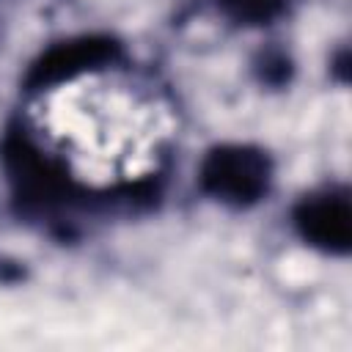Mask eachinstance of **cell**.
<instances>
[{"label": "cell", "instance_id": "2", "mask_svg": "<svg viewBox=\"0 0 352 352\" xmlns=\"http://www.w3.org/2000/svg\"><path fill=\"white\" fill-rule=\"evenodd\" d=\"M198 184L209 198L231 209H248L270 192L272 157L253 143L214 146L201 162Z\"/></svg>", "mask_w": 352, "mask_h": 352}, {"label": "cell", "instance_id": "7", "mask_svg": "<svg viewBox=\"0 0 352 352\" xmlns=\"http://www.w3.org/2000/svg\"><path fill=\"white\" fill-rule=\"evenodd\" d=\"M333 72L338 74V80H341V82H346V80H349V52H346V50H341V52H338V58L333 60Z\"/></svg>", "mask_w": 352, "mask_h": 352}, {"label": "cell", "instance_id": "6", "mask_svg": "<svg viewBox=\"0 0 352 352\" xmlns=\"http://www.w3.org/2000/svg\"><path fill=\"white\" fill-rule=\"evenodd\" d=\"M253 74L267 88H283L294 77V60L280 47H264L253 58Z\"/></svg>", "mask_w": 352, "mask_h": 352}, {"label": "cell", "instance_id": "4", "mask_svg": "<svg viewBox=\"0 0 352 352\" xmlns=\"http://www.w3.org/2000/svg\"><path fill=\"white\" fill-rule=\"evenodd\" d=\"M300 239L322 253L346 256L352 250V201L344 187L305 195L292 212Z\"/></svg>", "mask_w": 352, "mask_h": 352}, {"label": "cell", "instance_id": "1", "mask_svg": "<svg viewBox=\"0 0 352 352\" xmlns=\"http://www.w3.org/2000/svg\"><path fill=\"white\" fill-rule=\"evenodd\" d=\"M0 162L14 198L30 214H52L77 198L66 168L50 160L25 132H8L3 138Z\"/></svg>", "mask_w": 352, "mask_h": 352}, {"label": "cell", "instance_id": "3", "mask_svg": "<svg viewBox=\"0 0 352 352\" xmlns=\"http://www.w3.org/2000/svg\"><path fill=\"white\" fill-rule=\"evenodd\" d=\"M121 60H124V47L118 38L104 36V33L74 36V38H63L47 47L28 66L22 85L28 94H44L58 85H69L85 74L113 69Z\"/></svg>", "mask_w": 352, "mask_h": 352}, {"label": "cell", "instance_id": "5", "mask_svg": "<svg viewBox=\"0 0 352 352\" xmlns=\"http://www.w3.org/2000/svg\"><path fill=\"white\" fill-rule=\"evenodd\" d=\"M220 14L242 28H267L280 19L289 8V0H214Z\"/></svg>", "mask_w": 352, "mask_h": 352}]
</instances>
